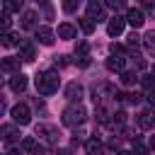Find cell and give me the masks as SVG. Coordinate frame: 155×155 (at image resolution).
<instances>
[{"label": "cell", "instance_id": "cell-1", "mask_svg": "<svg viewBox=\"0 0 155 155\" xmlns=\"http://www.w3.org/2000/svg\"><path fill=\"white\" fill-rule=\"evenodd\" d=\"M58 85H61V78L53 70H44V73L36 75V90H39V94H46L48 97V94L58 92Z\"/></svg>", "mask_w": 155, "mask_h": 155}, {"label": "cell", "instance_id": "cell-2", "mask_svg": "<svg viewBox=\"0 0 155 155\" xmlns=\"http://www.w3.org/2000/svg\"><path fill=\"white\" fill-rule=\"evenodd\" d=\"M85 119H87V111H85L82 104H73L63 111V124L65 126H80Z\"/></svg>", "mask_w": 155, "mask_h": 155}, {"label": "cell", "instance_id": "cell-3", "mask_svg": "<svg viewBox=\"0 0 155 155\" xmlns=\"http://www.w3.org/2000/svg\"><path fill=\"white\" fill-rule=\"evenodd\" d=\"M12 121L19 124V126H27V124L31 121L29 107H27V104H15V107H12Z\"/></svg>", "mask_w": 155, "mask_h": 155}, {"label": "cell", "instance_id": "cell-4", "mask_svg": "<svg viewBox=\"0 0 155 155\" xmlns=\"http://www.w3.org/2000/svg\"><path fill=\"white\" fill-rule=\"evenodd\" d=\"M34 58H36V48H34V44H31V41H22V44H19V61L31 63Z\"/></svg>", "mask_w": 155, "mask_h": 155}, {"label": "cell", "instance_id": "cell-5", "mask_svg": "<svg viewBox=\"0 0 155 155\" xmlns=\"http://www.w3.org/2000/svg\"><path fill=\"white\" fill-rule=\"evenodd\" d=\"M126 22L131 24V27H143V22H145V15H143V10H136V7H131L128 12H126Z\"/></svg>", "mask_w": 155, "mask_h": 155}, {"label": "cell", "instance_id": "cell-6", "mask_svg": "<svg viewBox=\"0 0 155 155\" xmlns=\"http://www.w3.org/2000/svg\"><path fill=\"white\" fill-rule=\"evenodd\" d=\"M124 27H126V19H124V17H111L109 24H107V34H109V36H119V34L124 31Z\"/></svg>", "mask_w": 155, "mask_h": 155}, {"label": "cell", "instance_id": "cell-7", "mask_svg": "<svg viewBox=\"0 0 155 155\" xmlns=\"http://www.w3.org/2000/svg\"><path fill=\"white\" fill-rule=\"evenodd\" d=\"M27 75H22V73H15L12 78H10V90L12 92H24L27 90Z\"/></svg>", "mask_w": 155, "mask_h": 155}, {"label": "cell", "instance_id": "cell-8", "mask_svg": "<svg viewBox=\"0 0 155 155\" xmlns=\"http://www.w3.org/2000/svg\"><path fill=\"white\" fill-rule=\"evenodd\" d=\"M65 99L80 102V99H82V85H80V82H68V87H65Z\"/></svg>", "mask_w": 155, "mask_h": 155}, {"label": "cell", "instance_id": "cell-9", "mask_svg": "<svg viewBox=\"0 0 155 155\" xmlns=\"http://www.w3.org/2000/svg\"><path fill=\"white\" fill-rule=\"evenodd\" d=\"M17 126L15 124H2L0 126V138L5 140V143H12V140H17Z\"/></svg>", "mask_w": 155, "mask_h": 155}, {"label": "cell", "instance_id": "cell-10", "mask_svg": "<svg viewBox=\"0 0 155 155\" xmlns=\"http://www.w3.org/2000/svg\"><path fill=\"white\" fill-rule=\"evenodd\" d=\"M87 17L90 19H102L104 17V7L99 0H87Z\"/></svg>", "mask_w": 155, "mask_h": 155}, {"label": "cell", "instance_id": "cell-11", "mask_svg": "<svg viewBox=\"0 0 155 155\" xmlns=\"http://www.w3.org/2000/svg\"><path fill=\"white\" fill-rule=\"evenodd\" d=\"M36 39H39V44L51 46L53 39H56V34H53V29H48V27H39V29H36Z\"/></svg>", "mask_w": 155, "mask_h": 155}, {"label": "cell", "instance_id": "cell-12", "mask_svg": "<svg viewBox=\"0 0 155 155\" xmlns=\"http://www.w3.org/2000/svg\"><path fill=\"white\" fill-rule=\"evenodd\" d=\"M0 70L2 73H17L19 70V58H12V56L0 58Z\"/></svg>", "mask_w": 155, "mask_h": 155}, {"label": "cell", "instance_id": "cell-13", "mask_svg": "<svg viewBox=\"0 0 155 155\" xmlns=\"http://www.w3.org/2000/svg\"><path fill=\"white\" fill-rule=\"evenodd\" d=\"M58 36L61 39H75L78 36V29L70 22H63V24H58Z\"/></svg>", "mask_w": 155, "mask_h": 155}, {"label": "cell", "instance_id": "cell-14", "mask_svg": "<svg viewBox=\"0 0 155 155\" xmlns=\"http://www.w3.org/2000/svg\"><path fill=\"white\" fill-rule=\"evenodd\" d=\"M36 136H44L48 143H56V136H58V133H56V128H51V126H46V124H39V126H36Z\"/></svg>", "mask_w": 155, "mask_h": 155}, {"label": "cell", "instance_id": "cell-15", "mask_svg": "<svg viewBox=\"0 0 155 155\" xmlns=\"http://www.w3.org/2000/svg\"><path fill=\"white\" fill-rule=\"evenodd\" d=\"M0 44L7 46V48H12V46H19L22 41H19V34H15V31H5V34L0 36Z\"/></svg>", "mask_w": 155, "mask_h": 155}, {"label": "cell", "instance_id": "cell-16", "mask_svg": "<svg viewBox=\"0 0 155 155\" xmlns=\"http://www.w3.org/2000/svg\"><path fill=\"white\" fill-rule=\"evenodd\" d=\"M107 68L111 70V73H121L124 70V56H111V58H107Z\"/></svg>", "mask_w": 155, "mask_h": 155}, {"label": "cell", "instance_id": "cell-17", "mask_svg": "<svg viewBox=\"0 0 155 155\" xmlns=\"http://www.w3.org/2000/svg\"><path fill=\"white\" fill-rule=\"evenodd\" d=\"M85 150H87V155H102V153H104V145H102L97 138H90V140L85 143Z\"/></svg>", "mask_w": 155, "mask_h": 155}, {"label": "cell", "instance_id": "cell-18", "mask_svg": "<svg viewBox=\"0 0 155 155\" xmlns=\"http://www.w3.org/2000/svg\"><path fill=\"white\" fill-rule=\"evenodd\" d=\"M34 24H36V12L34 10H27L22 15V29H34Z\"/></svg>", "mask_w": 155, "mask_h": 155}, {"label": "cell", "instance_id": "cell-19", "mask_svg": "<svg viewBox=\"0 0 155 155\" xmlns=\"http://www.w3.org/2000/svg\"><path fill=\"white\" fill-rule=\"evenodd\" d=\"M124 124H126V114H124V111H116V114H111V119H109L107 126H109V128H121Z\"/></svg>", "mask_w": 155, "mask_h": 155}, {"label": "cell", "instance_id": "cell-20", "mask_svg": "<svg viewBox=\"0 0 155 155\" xmlns=\"http://www.w3.org/2000/svg\"><path fill=\"white\" fill-rule=\"evenodd\" d=\"M153 124H155V116H153L150 111H140V114H138V126H140V128H150Z\"/></svg>", "mask_w": 155, "mask_h": 155}, {"label": "cell", "instance_id": "cell-21", "mask_svg": "<svg viewBox=\"0 0 155 155\" xmlns=\"http://www.w3.org/2000/svg\"><path fill=\"white\" fill-rule=\"evenodd\" d=\"M2 5H5V12H19L24 0H2Z\"/></svg>", "mask_w": 155, "mask_h": 155}, {"label": "cell", "instance_id": "cell-22", "mask_svg": "<svg viewBox=\"0 0 155 155\" xmlns=\"http://www.w3.org/2000/svg\"><path fill=\"white\" fill-rule=\"evenodd\" d=\"M78 24H80V29H82L85 34H92V31H94V22H92L87 15H85V17H80V22H78Z\"/></svg>", "mask_w": 155, "mask_h": 155}, {"label": "cell", "instance_id": "cell-23", "mask_svg": "<svg viewBox=\"0 0 155 155\" xmlns=\"http://www.w3.org/2000/svg\"><path fill=\"white\" fill-rule=\"evenodd\" d=\"M143 44H145V48H148L150 53H155V29L148 31V34L143 36Z\"/></svg>", "mask_w": 155, "mask_h": 155}, {"label": "cell", "instance_id": "cell-24", "mask_svg": "<svg viewBox=\"0 0 155 155\" xmlns=\"http://www.w3.org/2000/svg\"><path fill=\"white\" fill-rule=\"evenodd\" d=\"M121 82H124V85H136V82H138V75H136L133 70H126V73H121Z\"/></svg>", "mask_w": 155, "mask_h": 155}, {"label": "cell", "instance_id": "cell-25", "mask_svg": "<svg viewBox=\"0 0 155 155\" xmlns=\"http://www.w3.org/2000/svg\"><path fill=\"white\" fill-rule=\"evenodd\" d=\"M22 150H27V153H36V150H39V145H36V140H34V138H29V136H27V138L22 140Z\"/></svg>", "mask_w": 155, "mask_h": 155}, {"label": "cell", "instance_id": "cell-26", "mask_svg": "<svg viewBox=\"0 0 155 155\" xmlns=\"http://www.w3.org/2000/svg\"><path fill=\"white\" fill-rule=\"evenodd\" d=\"M10 24H12V19H10V12H0V29H10Z\"/></svg>", "mask_w": 155, "mask_h": 155}, {"label": "cell", "instance_id": "cell-27", "mask_svg": "<svg viewBox=\"0 0 155 155\" xmlns=\"http://www.w3.org/2000/svg\"><path fill=\"white\" fill-rule=\"evenodd\" d=\"M78 2L80 0H63L61 5H63V12H75L78 10Z\"/></svg>", "mask_w": 155, "mask_h": 155}, {"label": "cell", "instance_id": "cell-28", "mask_svg": "<svg viewBox=\"0 0 155 155\" xmlns=\"http://www.w3.org/2000/svg\"><path fill=\"white\" fill-rule=\"evenodd\" d=\"M138 41H140V36L133 31V34L128 36V46H131V51H138Z\"/></svg>", "mask_w": 155, "mask_h": 155}, {"label": "cell", "instance_id": "cell-29", "mask_svg": "<svg viewBox=\"0 0 155 155\" xmlns=\"http://www.w3.org/2000/svg\"><path fill=\"white\" fill-rule=\"evenodd\" d=\"M87 48H90L87 41H78L75 44V53H80V56H87Z\"/></svg>", "mask_w": 155, "mask_h": 155}, {"label": "cell", "instance_id": "cell-30", "mask_svg": "<svg viewBox=\"0 0 155 155\" xmlns=\"http://www.w3.org/2000/svg\"><path fill=\"white\" fill-rule=\"evenodd\" d=\"M109 7H114V10H119V7H124L126 5V0H104Z\"/></svg>", "mask_w": 155, "mask_h": 155}, {"label": "cell", "instance_id": "cell-31", "mask_svg": "<svg viewBox=\"0 0 155 155\" xmlns=\"http://www.w3.org/2000/svg\"><path fill=\"white\" fill-rule=\"evenodd\" d=\"M133 148H136V153H140V155H145V153H148V150H145V145H143V143H140L138 138L133 140Z\"/></svg>", "mask_w": 155, "mask_h": 155}, {"label": "cell", "instance_id": "cell-32", "mask_svg": "<svg viewBox=\"0 0 155 155\" xmlns=\"http://www.w3.org/2000/svg\"><path fill=\"white\" fill-rule=\"evenodd\" d=\"M145 99H148V104H150V107H155V87H150V90H148Z\"/></svg>", "mask_w": 155, "mask_h": 155}, {"label": "cell", "instance_id": "cell-33", "mask_svg": "<svg viewBox=\"0 0 155 155\" xmlns=\"http://www.w3.org/2000/svg\"><path fill=\"white\" fill-rule=\"evenodd\" d=\"M56 65H61V68L68 65V58H65V56H56Z\"/></svg>", "mask_w": 155, "mask_h": 155}, {"label": "cell", "instance_id": "cell-34", "mask_svg": "<svg viewBox=\"0 0 155 155\" xmlns=\"http://www.w3.org/2000/svg\"><path fill=\"white\" fill-rule=\"evenodd\" d=\"M78 65H80V68H87V65H90V58H87V56H80Z\"/></svg>", "mask_w": 155, "mask_h": 155}, {"label": "cell", "instance_id": "cell-35", "mask_svg": "<svg viewBox=\"0 0 155 155\" xmlns=\"http://www.w3.org/2000/svg\"><path fill=\"white\" fill-rule=\"evenodd\" d=\"M143 85H148V87H153V78H150V75H145V78H143Z\"/></svg>", "mask_w": 155, "mask_h": 155}, {"label": "cell", "instance_id": "cell-36", "mask_svg": "<svg viewBox=\"0 0 155 155\" xmlns=\"http://www.w3.org/2000/svg\"><path fill=\"white\" fill-rule=\"evenodd\" d=\"M7 155H22V150H17V148H10V153Z\"/></svg>", "mask_w": 155, "mask_h": 155}, {"label": "cell", "instance_id": "cell-37", "mask_svg": "<svg viewBox=\"0 0 155 155\" xmlns=\"http://www.w3.org/2000/svg\"><path fill=\"white\" fill-rule=\"evenodd\" d=\"M58 155H73V150H68V148H63V150H58Z\"/></svg>", "mask_w": 155, "mask_h": 155}, {"label": "cell", "instance_id": "cell-38", "mask_svg": "<svg viewBox=\"0 0 155 155\" xmlns=\"http://www.w3.org/2000/svg\"><path fill=\"white\" fill-rule=\"evenodd\" d=\"M2 111H5V99H2V94H0V116H2Z\"/></svg>", "mask_w": 155, "mask_h": 155}, {"label": "cell", "instance_id": "cell-39", "mask_svg": "<svg viewBox=\"0 0 155 155\" xmlns=\"http://www.w3.org/2000/svg\"><path fill=\"white\" fill-rule=\"evenodd\" d=\"M150 150H155V136H150Z\"/></svg>", "mask_w": 155, "mask_h": 155}, {"label": "cell", "instance_id": "cell-40", "mask_svg": "<svg viewBox=\"0 0 155 155\" xmlns=\"http://www.w3.org/2000/svg\"><path fill=\"white\" fill-rule=\"evenodd\" d=\"M116 155H136V153H131V150H121V153H116Z\"/></svg>", "mask_w": 155, "mask_h": 155}, {"label": "cell", "instance_id": "cell-41", "mask_svg": "<svg viewBox=\"0 0 155 155\" xmlns=\"http://www.w3.org/2000/svg\"><path fill=\"white\" fill-rule=\"evenodd\" d=\"M36 2H41V5H46V2H48V0H36Z\"/></svg>", "mask_w": 155, "mask_h": 155}, {"label": "cell", "instance_id": "cell-42", "mask_svg": "<svg viewBox=\"0 0 155 155\" xmlns=\"http://www.w3.org/2000/svg\"><path fill=\"white\" fill-rule=\"evenodd\" d=\"M0 87H2V78H0Z\"/></svg>", "mask_w": 155, "mask_h": 155}, {"label": "cell", "instance_id": "cell-43", "mask_svg": "<svg viewBox=\"0 0 155 155\" xmlns=\"http://www.w3.org/2000/svg\"><path fill=\"white\" fill-rule=\"evenodd\" d=\"M153 75H155V65H153Z\"/></svg>", "mask_w": 155, "mask_h": 155}]
</instances>
